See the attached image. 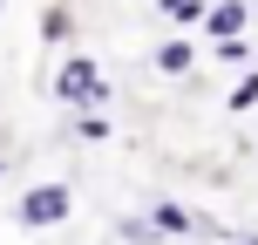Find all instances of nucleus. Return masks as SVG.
I'll return each mask as SVG.
<instances>
[{
	"label": "nucleus",
	"mask_w": 258,
	"mask_h": 245,
	"mask_svg": "<svg viewBox=\"0 0 258 245\" xmlns=\"http://www.w3.org/2000/svg\"><path fill=\"white\" fill-rule=\"evenodd\" d=\"M48 95H54L61 109H102V103H109V75H102L95 55H68V62L54 68Z\"/></svg>",
	"instance_id": "f257e3e1"
},
{
	"label": "nucleus",
	"mask_w": 258,
	"mask_h": 245,
	"mask_svg": "<svg viewBox=\"0 0 258 245\" xmlns=\"http://www.w3.org/2000/svg\"><path fill=\"white\" fill-rule=\"evenodd\" d=\"M68 211H75L68 184H27L21 205H14V225L21 232H54V225H68Z\"/></svg>",
	"instance_id": "f03ea898"
},
{
	"label": "nucleus",
	"mask_w": 258,
	"mask_h": 245,
	"mask_svg": "<svg viewBox=\"0 0 258 245\" xmlns=\"http://www.w3.org/2000/svg\"><path fill=\"white\" fill-rule=\"evenodd\" d=\"M150 218H156V232H163V238H211V245L224 238V225L211 218V211L177 205V198H156V205H150Z\"/></svg>",
	"instance_id": "7ed1b4c3"
},
{
	"label": "nucleus",
	"mask_w": 258,
	"mask_h": 245,
	"mask_svg": "<svg viewBox=\"0 0 258 245\" xmlns=\"http://www.w3.org/2000/svg\"><path fill=\"white\" fill-rule=\"evenodd\" d=\"M251 21H258L251 0H211V7H204V41H238Z\"/></svg>",
	"instance_id": "20e7f679"
},
{
	"label": "nucleus",
	"mask_w": 258,
	"mask_h": 245,
	"mask_svg": "<svg viewBox=\"0 0 258 245\" xmlns=\"http://www.w3.org/2000/svg\"><path fill=\"white\" fill-rule=\"evenodd\" d=\"M156 75H190L197 68V41H183V34H170V41H156Z\"/></svg>",
	"instance_id": "39448f33"
},
{
	"label": "nucleus",
	"mask_w": 258,
	"mask_h": 245,
	"mask_svg": "<svg viewBox=\"0 0 258 245\" xmlns=\"http://www.w3.org/2000/svg\"><path fill=\"white\" fill-rule=\"evenodd\" d=\"M116 238H122V245H163V232H156L150 211H129V218H116Z\"/></svg>",
	"instance_id": "423d86ee"
},
{
	"label": "nucleus",
	"mask_w": 258,
	"mask_h": 245,
	"mask_svg": "<svg viewBox=\"0 0 258 245\" xmlns=\"http://www.w3.org/2000/svg\"><path fill=\"white\" fill-rule=\"evenodd\" d=\"M224 109H231V116H245V109H258V68H245V75H238V89L224 95Z\"/></svg>",
	"instance_id": "0eeeda50"
},
{
	"label": "nucleus",
	"mask_w": 258,
	"mask_h": 245,
	"mask_svg": "<svg viewBox=\"0 0 258 245\" xmlns=\"http://www.w3.org/2000/svg\"><path fill=\"white\" fill-rule=\"evenodd\" d=\"M75 136L82 143H109V116L102 109H75Z\"/></svg>",
	"instance_id": "6e6552de"
},
{
	"label": "nucleus",
	"mask_w": 258,
	"mask_h": 245,
	"mask_svg": "<svg viewBox=\"0 0 258 245\" xmlns=\"http://www.w3.org/2000/svg\"><path fill=\"white\" fill-rule=\"evenodd\" d=\"M156 7H163V21L190 27V21H204V7H211V0H156Z\"/></svg>",
	"instance_id": "1a4fd4ad"
},
{
	"label": "nucleus",
	"mask_w": 258,
	"mask_h": 245,
	"mask_svg": "<svg viewBox=\"0 0 258 245\" xmlns=\"http://www.w3.org/2000/svg\"><path fill=\"white\" fill-rule=\"evenodd\" d=\"M68 34H75V14H68V7H48V14H41V41H68Z\"/></svg>",
	"instance_id": "9d476101"
},
{
	"label": "nucleus",
	"mask_w": 258,
	"mask_h": 245,
	"mask_svg": "<svg viewBox=\"0 0 258 245\" xmlns=\"http://www.w3.org/2000/svg\"><path fill=\"white\" fill-rule=\"evenodd\" d=\"M211 48H218V62H251V41L238 34V41H211Z\"/></svg>",
	"instance_id": "9b49d317"
},
{
	"label": "nucleus",
	"mask_w": 258,
	"mask_h": 245,
	"mask_svg": "<svg viewBox=\"0 0 258 245\" xmlns=\"http://www.w3.org/2000/svg\"><path fill=\"white\" fill-rule=\"evenodd\" d=\"M218 245H258V232H224Z\"/></svg>",
	"instance_id": "f8f14e48"
},
{
	"label": "nucleus",
	"mask_w": 258,
	"mask_h": 245,
	"mask_svg": "<svg viewBox=\"0 0 258 245\" xmlns=\"http://www.w3.org/2000/svg\"><path fill=\"white\" fill-rule=\"evenodd\" d=\"M0 177H7V164H0Z\"/></svg>",
	"instance_id": "ddd939ff"
},
{
	"label": "nucleus",
	"mask_w": 258,
	"mask_h": 245,
	"mask_svg": "<svg viewBox=\"0 0 258 245\" xmlns=\"http://www.w3.org/2000/svg\"><path fill=\"white\" fill-rule=\"evenodd\" d=\"M251 14H258V0H251Z\"/></svg>",
	"instance_id": "4468645a"
},
{
	"label": "nucleus",
	"mask_w": 258,
	"mask_h": 245,
	"mask_svg": "<svg viewBox=\"0 0 258 245\" xmlns=\"http://www.w3.org/2000/svg\"><path fill=\"white\" fill-rule=\"evenodd\" d=\"M0 7H7V0H0Z\"/></svg>",
	"instance_id": "2eb2a0df"
}]
</instances>
